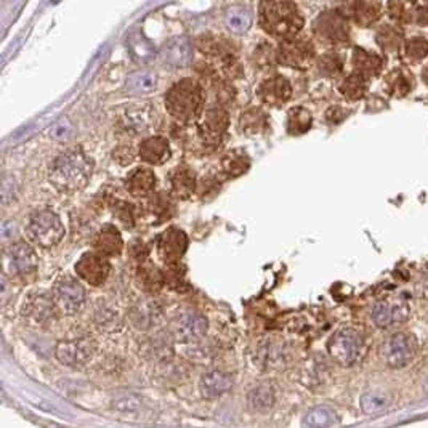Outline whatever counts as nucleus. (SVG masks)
I'll return each instance as SVG.
<instances>
[{"label": "nucleus", "mask_w": 428, "mask_h": 428, "mask_svg": "<svg viewBox=\"0 0 428 428\" xmlns=\"http://www.w3.org/2000/svg\"><path fill=\"white\" fill-rule=\"evenodd\" d=\"M228 113L223 108L215 106L205 111L199 122V135L209 145H219L228 129Z\"/></svg>", "instance_id": "obj_15"}, {"label": "nucleus", "mask_w": 428, "mask_h": 428, "mask_svg": "<svg viewBox=\"0 0 428 428\" xmlns=\"http://www.w3.org/2000/svg\"><path fill=\"white\" fill-rule=\"evenodd\" d=\"M164 61L171 68H187L193 61V44L187 37H178L166 45L162 51Z\"/></svg>", "instance_id": "obj_19"}, {"label": "nucleus", "mask_w": 428, "mask_h": 428, "mask_svg": "<svg viewBox=\"0 0 428 428\" xmlns=\"http://www.w3.org/2000/svg\"><path fill=\"white\" fill-rule=\"evenodd\" d=\"M28 236L42 249H50L63 239L65 226L60 216L51 210H37L29 219Z\"/></svg>", "instance_id": "obj_6"}, {"label": "nucleus", "mask_w": 428, "mask_h": 428, "mask_svg": "<svg viewBox=\"0 0 428 428\" xmlns=\"http://www.w3.org/2000/svg\"><path fill=\"white\" fill-rule=\"evenodd\" d=\"M315 34L327 44H343L350 37V23L340 10L321 13L315 21Z\"/></svg>", "instance_id": "obj_8"}, {"label": "nucleus", "mask_w": 428, "mask_h": 428, "mask_svg": "<svg viewBox=\"0 0 428 428\" xmlns=\"http://www.w3.org/2000/svg\"><path fill=\"white\" fill-rule=\"evenodd\" d=\"M39 262L33 247L26 242H15L5 249L3 253V268L10 276H29L33 274Z\"/></svg>", "instance_id": "obj_9"}, {"label": "nucleus", "mask_w": 428, "mask_h": 428, "mask_svg": "<svg viewBox=\"0 0 428 428\" xmlns=\"http://www.w3.org/2000/svg\"><path fill=\"white\" fill-rule=\"evenodd\" d=\"M54 300L63 315H76L86 305L87 292L72 278H63L55 284Z\"/></svg>", "instance_id": "obj_10"}, {"label": "nucleus", "mask_w": 428, "mask_h": 428, "mask_svg": "<svg viewBox=\"0 0 428 428\" xmlns=\"http://www.w3.org/2000/svg\"><path fill=\"white\" fill-rule=\"evenodd\" d=\"M239 125H241V130L244 132V134L257 135V134H262V132H265L268 129V118L262 109L251 108V109H247L241 114Z\"/></svg>", "instance_id": "obj_33"}, {"label": "nucleus", "mask_w": 428, "mask_h": 428, "mask_svg": "<svg viewBox=\"0 0 428 428\" xmlns=\"http://www.w3.org/2000/svg\"><path fill=\"white\" fill-rule=\"evenodd\" d=\"M382 58L377 54H374V51L366 49H355V54H353V68H355V72L371 79L382 71Z\"/></svg>", "instance_id": "obj_25"}, {"label": "nucleus", "mask_w": 428, "mask_h": 428, "mask_svg": "<svg viewBox=\"0 0 428 428\" xmlns=\"http://www.w3.org/2000/svg\"><path fill=\"white\" fill-rule=\"evenodd\" d=\"M161 319V306L154 300L145 299L135 303L130 310V321L136 329L146 331L157 324Z\"/></svg>", "instance_id": "obj_20"}, {"label": "nucleus", "mask_w": 428, "mask_h": 428, "mask_svg": "<svg viewBox=\"0 0 428 428\" xmlns=\"http://www.w3.org/2000/svg\"><path fill=\"white\" fill-rule=\"evenodd\" d=\"M175 332L180 339L184 342L199 340L207 332V319L199 311H184L175 321Z\"/></svg>", "instance_id": "obj_18"}, {"label": "nucleus", "mask_w": 428, "mask_h": 428, "mask_svg": "<svg viewBox=\"0 0 428 428\" xmlns=\"http://www.w3.org/2000/svg\"><path fill=\"white\" fill-rule=\"evenodd\" d=\"M249 166H251L249 157H247L246 152L241 150H235V151L228 152L223 159V171L226 175L231 178L242 175V173L247 172Z\"/></svg>", "instance_id": "obj_37"}, {"label": "nucleus", "mask_w": 428, "mask_h": 428, "mask_svg": "<svg viewBox=\"0 0 428 428\" xmlns=\"http://www.w3.org/2000/svg\"><path fill=\"white\" fill-rule=\"evenodd\" d=\"M404 51L412 61H420L428 55V42L424 37H412L404 45Z\"/></svg>", "instance_id": "obj_41"}, {"label": "nucleus", "mask_w": 428, "mask_h": 428, "mask_svg": "<svg viewBox=\"0 0 428 428\" xmlns=\"http://www.w3.org/2000/svg\"><path fill=\"white\" fill-rule=\"evenodd\" d=\"M125 188L135 198H148L156 188V175L150 168H135L125 178Z\"/></svg>", "instance_id": "obj_24"}, {"label": "nucleus", "mask_w": 428, "mask_h": 428, "mask_svg": "<svg viewBox=\"0 0 428 428\" xmlns=\"http://www.w3.org/2000/svg\"><path fill=\"white\" fill-rule=\"evenodd\" d=\"M274 401H276V395H274V390L268 383H258L247 393V404L255 412L271 409Z\"/></svg>", "instance_id": "obj_29"}, {"label": "nucleus", "mask_w": 428, "mask_h": 428, "mask_svg": "<svg viewBox=\"0 0 428 428\" xmlns=\"http://www.w3.org/2000/svg\"><path fill=\"white\" fill-rule=\"evenodd\" d=\"M425 392L428 393V380H427V383H425Z\"/></svg>", "instance_id": "obj_48"}, {"label": "nucleus", "mask_w": 428, "mask_h": 428, "mask_svg": "<svg viewBox=\"0 0 428 428\" xmlns=\"http://www.w3.org/2000/svg\"><path fill=\"white\" fill-rule=\"evenodd\" d=\"M367 87H369V79L353 71L350 76L343 79L340 86V93L347 100L356 102V100H361L364 95H366Z\"/></svg>", "instance_id": "obj_35"}, {"label": "nucleus", "mask_w": 428, "mask_h": 428, "mask_svg": "<svg viewBox=\"0 0 428 428\" xmlns=\"http://www.w3.org/2000/svg\"><path fill=\"white\" fill-rule=\"evenodd\" d=\"M262 29L279 39H294L305 24V18L297 5L292 2H263L258 15Z\"/></svg>", "instance_id": "obj_2"}, {"label": "nucleus", "mask_w": 428, "mask_h": 428, "mask_svg": "<svg viewBox=\"0 0 428 428\" xmlns=\"http://www.w3.org/2000/svg\"><path fill=\"white\" fill-rule=\"evenodd\" d=\"M204 106V90L194 79H182L166 93V108L180 122L199 119Z\"/></svg>", "instance_id": "obj_3"}, {"label": "nucleus", "mask_w": 428, "mask_h": 428, "mask_svg": "<svg viewBox=\"0 0 428 428\" xmlns=\"http://www.w3.org/2000/svg\"><path fill=\"white\" fill-rule=\"evenodd\" d=\"M56 305L54 297H49L45 294H33L26 300L23 306V315L26 319L34 322L37 326L49 324L55 318Z\"/></svg>", "instance_id": "obj_16"}, {"label": "nucleus", "mask_w": 428, "mask_h": 428, "mask_svg": "<svg viewBox=\"0 0 428 428\" xmlns=\"http://www.w3.org/2000/svg\"><path fill=\"white\" fill-rule=\"evenodd\" d=\"M350 15L359 26L374 24L380 18V5L375 2H355L350 3Z\"/></svg>", "instance_id": "obj_36"}, {"label": "nucleus", "mask_w": 428, "mask_h": 428, "mask_svg": "<svg viewBox=\"0 0 428 428\" xmlns=\"http://www.w3.org/2000/svg\"><path fill=\"white\" fill-rule=\"evenodd\" d=\"M315 58V47L311 42L305 39H287L283 40V44L278 49V61L284 66L299 68L303 70Z\"/></svg>", "instance_id": "obj_12"}, {"label": "nucleus", "mask_w": 428, "mask_h": 428, "mask_svg": "<svg viewBox=\"0 0 428 428\" xmlns=\"http://www.w3.org/2000/svg\"><path fill=\"white\" fill-rule=\"evenodd\" d=\"M232 377L223 371H210L203 375L199 387L205 398H220L232 390Z\"/></svg>", "instance_id": "obj_22"}, {"label": "nucleus", "mask_w": 428, "mask_h": 428, "mask_svg": "<svg viewBox=\"0 0 428 428\" xmlns=\"http://www.w3.org/2000/svg\"><path fill=\"white\" fill-rule=\"evenodd\" d=\"M93 162L81 150H68L56 156L49 171L50 183L60 193H77L87 187Z\"/></svg>", "instance_id": "obj_1"}, {"label": "nucleus", "mask_w": 428, "mask_h": 428, "mask_svg": "<svg viewBox=\"0 0 428 428\" xmlns=\"http://www.w3.org/2000/svg\"><path fill=\"white\" fill-rule=\"evenodd\" d=\"M116 215L119 216V220L122 221L125 226L134 225V214H132L130 204L120 203V205H116Z\"/></svg>", "instance_id": "obj_45"}, {"label": "nucleus", "mask_w": 428, "mask_h": 428, "mask_svg": "<svg viewBox=\"0 0 428 428\" xmlns=\"http://www.w3.org/2000/svg\"><path fill=\"white\" fill-rule=\"evenodd\" d=\"M361 409L369 415L380 414V412L387 411L392 404V396L383 390H369V392L361 396Z\"/></svg>", "instance_id": "obj_30"}, {"label": "nucleus", "mask_w": 428, "mask_h": 428, "mask_svg": "<svg viewBox=\"0 0 428 428\" xmlns=\"http://www.w3.org/2000/svg\"><path fill=\"white\" fill-rule=\"evenodd\" d=\"M377 40H379L380 47H383L385 50H390V51L398 49L401 44L398 29L392 28V26H385V28L380 29L377 34Z\"/></svg>", "instance_id": "obj_42"}, {"label": "nucleus", "mask_w": 428, "mask_h": 428, "mask_svg": "<svg viewBox=\"0 0 428 428\" xmlns=\"http://www.w3.org/2000/svg\"><path fill=\"white\" fill-rule=\"evenodd\" d=\"M157 87V74L152 71H136L132 74V76L127 79L125 88L130 95H136V97H141V95H150L156 90Z\"/></svg>", "instance_id": "obj_26"}, {"label": "nucleus", "mask_w": 428, "mask_h": 428, "mask_svg": "<svg viewBox=\"0 0 428 428\" xmlns=\"http://www.w3.org/2000/svg\"><path fill=\"white\" fill-rule=\"evenodd\" d=\"M311 124H313V118L308 111L303 108H294L289 111L287 118V130L292 135H302L305 132L310 130Z\"/></svg>", "instance_id": "obj_38"}, {"label": "nucleus", "mask_w": 428, "mask_h": 428, "mask_svg": "<svg viewBox=\"0 0 428 428\" xmlns=\"http://www.w3.org/2000/svg\"><path fill=\"white\" fill-rule=\"evenodd\" d=\"M342 60L337 55H324L319 60V70L327 74V76H334L342 71Z\"/></svg>", "instance_id": "obj_43"}, {"label": "nucleus", "mask_w": 428, "mask_h": 428, "mask_svg": "<svg viewBox=\"0 0 428 428\" xmlns=\"http://www.w3.org/2000/svg\"><path fill=\"white\" fill-rule=\"evenodd\" d=\"M109 271L111 265L108 258L100 255L98 252L84 253L76 263L77 276L90 285H102L103 283H106Z\"/></svg>", "instance_id": "obj_13"}, {"label": "nucleus", "mask_w": 428, "mask_h": 428, "mask_svg": "<svg viewBox=\"0 0 428 428\" xmlns=\"http://www.w3.org/2000/svg\"><path fill=\"white\" fill-rule=\"evenodd\" d=\"M152 116H154V111L148 106L129 109L124 114L125 130L132 132V134H141V132L150 130L152 124Z\"/></svg>", "instance_id": "obj_27"}, {"label": "nucleus", "mask_w": 428, "mask_h": 428, "mask_svg": "<svg viewBox=\"0 0 428 428\" xmlns=\"http://www.w3.org/2000/svg\"><path fill=\"white\" fill-rule=\"evenodd\" d=\"M118 321H119V316H118V313H114L113 310H108V308L98 310V313H97L98 326H102V327H104V329H108L109 326L114 327L116 324H118Z\"/></svg>", "instance_id": "obj_44"}, {"label": "nucleus", "mask_w": 428, "mask_h": 428, "mask_svg": "<svg viewBox=\"0 0 428 428\" xmlns=\"http://www.w3.org/2000/svg\"><path fill=\"white\" fill-rule=\"evenodd\" d=\"M258 97L269 106H281L292 97V86L283 76H271L260 84Z\"/></svg>", "instance_id": "obj_17"}, {"label": "nucleus", "mask_w": 428, "mask_h": 428, "mask_svg": "<svg viewBox=\"0 0 428 428\" xmlns=\"http://www.w3.org/2000/svg\"><path fill=\"white\" fill-rule=\"evenodd\" d=\"M172 193L180 199H188L193 196L196 189V175L187 167H180L171 177Z\"/></svg>", "instance_id": "obj_28"}, {"label": "nucleus", "mask_w": 428, "mask_h": 428, "mask_svg": "<svg viewBox=\"0 0 428 428\" xmlns=\"http://www.w3.org/2000/svg\"><path fill=\"white\" fill-rule=\"evenodd\" d=\"M411 299L406 294H392L375 302L371 311L372 322L380 329H393L404 324L411 316Z\"/></svg>", "instance_id": "obj_5"}, {"label": "nucleus", "mask_w": 428, "mask_h": 428, "mask_svg": "<svg viewBox=\"0 0 428 428\" xmlns=\"http://www.w3.org/2000/svg\"><path fill=\"white\" fill-rule=\"evenodd\" d=\"M97 345L90 339H76L58 342L55 356L58 361L70 367H82L93 358Z\"/></svg>", "instance_id": "obj_11"}, {"label": "nucleus", "mask_w": 428, "mask_h": 428, "mask_svg": "<svg viewBox=\"0 0 428 428\" xmlns=\"http://www.w3.org/2000/svg\"><path fill=\"white\" fill-rule=\"evenodd\" d=\"M225 24L231 33H246L252 26V13L244 7H231L225 13Z\"/></svg>", "instance_id": "obj_34"}, {"label": "nucleus", "mask_w": 428, "mask_h": 428, "mask_svg": "<svg viewBox=\"0 0 428 428\" xmlns=\"http://www.w3.org/2000/svg\"><path fill=\"white\" fill-rule=\"evenodd\" d=\"M138 156L143 162L159 166L171 157V146L164 136H150L140 143Z\"/></svg>", "instance_id": "obj_21"}, {"label": "nucleus", "mask_w": 428, "mask_h": 428, "mask_svg": "<svg viewBox=\"0 0 428 428\" xmlns=\"http://www.w3.org/2000/svg\"><path fill=\"white\" fill-rule=\"evenodd\" d=\"M127 47H129L130 55L140 63L150 61L156 54L154 45H152L151 40L148 39L145 34L140 33V31H136V33H132L129 35V40H127Z\"/></svg>", "instance_id": "obj_32"}, {"label": "nucleus", "mask_w": 428, "mask_h": 428, "mask_svg": "<svg viewBox=\"0 0 428 428\" xmlns=\"http://www.w3.org/2000/svg\"><path fill=\"white\" fill-rule=\"evenodd\" d=\"M415 355L417 342L409 332H396L383 345V359L392 369L408 367Z\"/></svg>", "instance_id": "obj_7"}, {"label": "nucleus", "mask_w": 428, "mask_h": 428, "mask_svg": "<svg viewBox=\"0 0 428 428\" xmlns=\"http://www.w3.org/2000/svg\"><path fill=\"white\" fill-rule=\"evenodd\" d=\"M143 399L135 393H120L113 398V409L119 412H136L141 408Z\"/></svg>", "instance_id": "obj_39"}, {"label": "nucleus", "mask_w": 428, "mask_h": 428, "mask_svg": "<svg viewBox=\"0 0 428 428\" xmlns=\"http://www.w3.org/2000/svg\"><path fill=\"white\" fill-rule=\"evenodd\" d=\"M72 132L71 124L68 122V120H61V122H58L54 129H51V136H55L58 140H65L68 138V135H70Z\"/></svg>", "instance_id": "obj_46"}, {"label": "nucleus", "mask_w": 428, "mask_h": 428, "mask_svg": "<svg viewBox=\"0 0 428 428\" xmlns=\"http://www.w3.org/2000/svg\"><path fill=\"white\" fill-rule=\"evenodd\" d=\"M327 351L337 364L351 367L366 355V339L355 327H342L327 342Z\"/></svg>", "instance_id": "obj_4"}, {"label": "nucleus", "mask_w": 428, "mask_h": 428, "mask_svg": "<svg viewBox=\"0 0 428 428\" xmlns=\"http://www.w3.org/2000/svg\"><path fill=\"white\" fill-rule=\"evenodd\" d=\"M188 249V236L183 230L167 228L157 239V252L167 265H177Z\"/></svg>", "instance_id": "obj_14"}, {"label": "nucleus", "mask_w": 428, "mask_h": 428, "mask_svg": "<svg viewBox=\"0 0 428 428\" xmlns=\"http://www.w3.org/2000/svg\"><path fill=\"white\" fill-rule=\"evenodd\" d=\"M419 287H420V292L424 297L428 299V267L422 271V276H420V283H419Z\"/></svg>", "instance_id": "obj_47"}, {"label": "nucleus", "mask_w": 428, "mask_h": 428, "mask_svg": "<svg viewBox=\"0 0 428 428\" xmlns=\"http://www.w3.org/2000/svg\"><path fill=\"white\" fill-rule=\"evenodd\" d=\"M140 284L148 290H157L161 285L166 283V278L161 271H157V268H140Z\"/></svg>", "instance_id": "obj_40"}, {"label": "nucleus", "mask_w": 428, "mask_h": 428, "mask_svg": "<svg viewBox=\"0 0 428 428\" xmlns=\"http://www.w3.org/2000/svg\"><path fill=\"white\" fill-rule=\"evenodd\" d=\"M337 422V412L329 406H315L303 417V428H331Z\"/></svg>", "instance_id": "obj_31"}, {"label": "nucleus", "mask_w": 428, "mask_h": 428, "mask_svg": "<svg viewBox=\"0 0 428 428\" xmlns=\"http://www.w3.org/2000/svg\"><path fill=\"white\" fill-rule=\"evenodd\" d=\"M124 247L122 236L114 225H104L95 237V251L103 257H118Z\"/></svg>", "instance_id": "obj_23"}]
</instances>
